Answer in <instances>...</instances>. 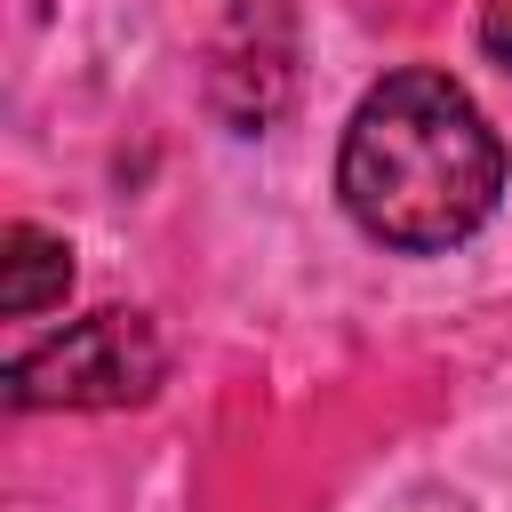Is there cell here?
Here are the masks:
<instances>
[{"label": "cell", "mask_w": 512, "mask_h": 512, "mask_svg": "<svg viewBox=\"0 0 512 512\" xmlns=\"http://www.w3.org/2000/svg\"><path fill=\"white\" fill-rule=\"evenodd\" d=\"M152 384H160V336L128 304H104V312L72 320L64 336L8 360V408L16 416H32V408H128V400H152Z\"/></svg>", "instance_id": "obj_2"}, {"label": "cell", "mask_w": 512, "mask_h": 512, "mask_svg": "<svg viewBox=\"0 0 512 512\" xmlns=\"http://www.w3.org/2000/svg\"><path fill=\"white\" fill-rule=\"evenodd\" d=\"M64 288H72V248L40 224H8L0 232V312L40 320L48 304H64Z\"/></svg>", "instance_id": "obj_4"}, {"label": "cell", "mask_w": 512, "mask_h": 512, "mask_svg": "<svg viewBox=\"0 0 512 512\" xmlns=\"http://www.w3.org/2000/svg\"><path fill=\"white\" fill-rule=\"evenodd\" d=\"M480 48L512 72V0H488V16H480Z\"/></svg>", "instance_id": "obj_5"}, {"label": "cell", "mask_w": 512, "mask_h": 512, "mask_svg": "<svg viewBox=\"0 0 512 512\" xmlns=\"http://www.w3.org/2000/svg\"><path fill=\"white\" fill-rule=\"evenodd\" d=\"M336 192L368 240L400 256H440L496 216L504 144L448 72H384L344 120Z\"/></svg>", "instance_id": "obj_1"}, {"label": "cell", "mask_w": 512, "mask_h": 512, "mask_svg": "<svg viewBox=\"0 0 512 512\" xmlns=\"http://www.w3.org/2000/svg\"><path fill=\"white\" fill-rule=\"evenodd\" d=\"M288 88H296V40H288V8H280V0H240L232 32L216 40L208 104H216V112H224L240 136H256V128H272V120H280Z\"/></svg>", "instance_id": "obj_3"}]
</instances>
